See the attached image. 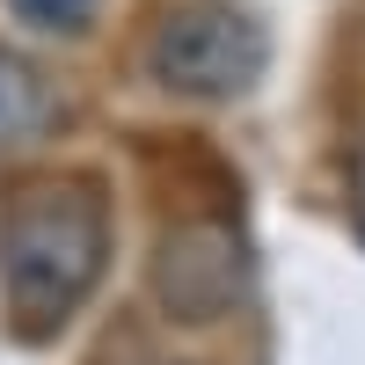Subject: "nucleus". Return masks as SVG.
Segmentation results:
<instances>
[{
	"instance_id": "423d86ee",
	"label": "nucleus",
	"mask_w": 365,
	"mask_h": 365,
	"mask_svg": "<svg viewBox=\"0 0 365 365\" xmlns=\"http://www.w3.org/2000/svg\"><path fill=\"white\" fill-rule=\"evenodd\" d=\"M358 234H365V220H358Z\"/></svg>"
},
{
	"instance_id": "f257e3e1",
	"label": "nucleus",
	"mask_w": 365,
	"mask_h": 365,
	"mask_svg": "<svg viewBox=\"0 0 365 365\" xmlns=\"http://www.w3.org/2000/svg\"><path fill=\"white\" fill-rule=\"evenodd\" d=\"M110 263V212L88 182H29L0 220V292L15 336H58L81 299L103 285Z\"/></svg>"
},
{
	"instance_id": "39448f33",
	"label": "nucleus",
	"mask_w": 365,
	"mask_h": 365,
	"mask_svg": "<svg viewBox=\"0 0 365 365\" xmlns=\"http://www.w3.org/2000/svg\"><path fill=\"white\" fill-rule=\"evenodd\" d=\"M15 22L44 29V37H81L88 22H96V0H8Z\"/></svg>"
},
{
	"instance_id": "20e7f679",
	"label": "nucleus",
	"mask_w": 365,
	"mask_h": 365,
	"mask_svg": "<svg viewBox=\"0 0 365 365\" xmlns=\"http://www.w3.org/2000/svg\"><path fill=\"white\" fill-rule=\"evenodd\" d=\"M51 125H58V96H51L44 66H29L22 51L0 44V154L8 146H37Z\"/></svg>"
},
{
	"instance_id": "f03ea898",
	"label": "nucleus",
	"mask_w": 365,
	"mask_h": 365,
	"mask_svg": "<svg viewBox=\"0 0 365 365\" xmlns=\"http://www.w3.org/2000/svg\"><path fill=\"white\" fill-rule=\"evenodd\" d=\"M270 66V37L241 8H175L146 37V81L182 103H234Z\"/></svg>"
},
{
	"instance_id": "7ed1b4c3",
	"label": "nucleus",
	"mask_w": 365,
	"mask_h": 365,
	"mask_svg": "<svg viewBox=\"0 0 365 365\" xmlns=\"http://www.w3.org/2000/svg\"><path fill=\"white\" fill-rule=\"evenodd\" d=\"M249 292V241L227 220H190L154 256V299L168 322H220Z\"/></svg>"
}]
</instances>
